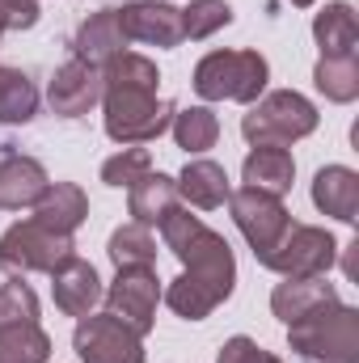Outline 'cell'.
Returning <instances> with one entry per match:
<instances>
[{"label":"cell","mask_w":359,"mask_h":363,"mask_svg":"<svg viewBox=\"0 0 359 363\" xmlns=\"http://www.w3.org/2000/svg\"><path fill=\"white\" fill-rule=\"evenodd\" d=\"M241 178H245L250 190H263V194L283 199V194L292 190V182H296V161H292L287 148L258 144V148H250V157H245V165H241Z\"/></svg>","instance_id":"cell-19"},{"label":"cell","mask_w":359,"mask_h":363,"mask_svg":"<svg viewBox=\"0 0 359 363\" xmlns=\"http://www.w3.org/2000/svg\"><path fill=\"white\" fill-rule=\"evenodd\" d=\"M72 351L81 363H144V338L114 313H89L77 321Z\"/></svg>","instance_id":"cell-9"},{"label":"cell","mask_w":359,"mask_h":363,"mask_svg":"<svg viewBox=\"0 0 359 363\" xmlns=\"http://www.w3.org/2000/svg\"><path fill=\"white\" fill-rule=\"evenodd\" d=\"M47 186H51V178H47V169H43L34 157L9 152V157L0 161V207H4V211L34 207Z\"/></svg>","instance_id":"cell-17"},{"label":"cell","mask_w":359,"mask_h":363,"mask_svg":"<svg viewBox=\"0 0 359 363\" xmlns=\"http://www.w3.org/2000/svg\"><path fill=\"white\" fill-rule=\"evenodd\" d=\"M338 262V241L326 233V228H313V224H296L283 233V241L267 254V271H279L283 279H313V274H326Z\"/></svg>","instance_id":"cell-7"},{"label":"cell","mask_w":359,"mask_h":363,"mask_svg":"<svg viewBox=\"0 0 359 363\" xmlns=\"http://www.w3.org/2000/svg\"><path fill=\"white\" fill-rule=\"evenodd\" d=\"M326 304H338V291H334V283H330L326 274H313V279H283V283H275V291H270V313H275L283 325L304 321L309 313H317V308H326Z\"/></svg>","instance_id":"cell-14"},{"label":"cell","mask_w":359,"mask_h":363,"mask_svg":"<svg viewBox=\"0 0 359 363\" xmlns=\"http://www.w3.org/2000/svg\"><path fill=\"white\" fill-rule=\"evenodd\" d=\"M170 131H174V144H178V148H186L190 157H199V152L216 148V140H220V118H216L207 106H190V110H174Z\"/></svg>","instance_id":"cell-25"},{"label":"cell","mask_w":359,"mask_h":363,"mask_svg":"<svg viewBox=\"0 0 359 363\" xmlns=\"http://www.w3.org/2000/svg\"><path fill=\"white\" fill-rule=\"evenodd\" d=\"M106 254H110V262L118 271H127V267H153L157 262V237H153V228H144V224L131 220V224H123V228L110 233Z\"/></svg>","instance_id":"cell-26"},{"label":"cell","mask_w":359,"mask_h":363,"mask_svg":"<svg viewBox=\"0 0 359 363\" xmlns=\"http://www.w3.org/2000/svg\"><path fill=\"white\" fill-rule=\"evenodd\" d=\"M47 359H51V338L38 321L0 330V363H47Z\"/></svg>","instance_id":"cell-28"},{"label":"cell","mask_w":359,"mask_h":363,"mask_svg":"<svg viewBox=\"0 0 359 363\" xmlns=\"http://www.w3.org/2000/svg\"><path fill=\"white\" fill-rule=\"evenodd\" d=\"M174 182H178V194L190 207H199V211H216V207H224L228 194H233L224 165H216V161H207V157L186 161L182 178H174Z\"/></svg>","instance_id":"cell-20"},{"label":"cell","mask_w":359,"mask_h":363,"mask_svg":"<svg viewBox=\"0 0 359 363\" xmlns=\"http://www.w3.org/2000/svg\"><path fill=\"white\" fill-rule=\"evenodd\" d=\"M118 13V26L127 34V43H148V47H178L182 38V9L165 0H131Z\"/></svg>","instance_id":"cell-12"},{"label":"cell","mask_w":359,"mask_h":363,"mask_svg":"<svg viewBox=\"0 0 359 363\" xmlns=\"http://www.w3.org/2000/svg\"><path fill=\"white\" fill-rule=\"evenodd\" d=\"M313 38H317V47H321V55H355V47H359L355 9H351L347 0L326 4V9L313 17Z\"/></svg>","instance_id":"cell-22"},{"label":"cell","mask_w":359,"mask_h":363,"mask_svg":"<svg viewBox=\"0 0 359 363\" xmlns=\"http://www.w3.org/2000/svg\"><path fill=\"white\" fill-rule=\"evenodd\" d=\"M85 216H89V199L77 182H51L43 190V199L34 203V220L51 233H64V237H72L85 224Z\"/></svg>","instance_id":"cell-16"},{"label":"cell","mask_w":359,"mask_h":363,"mask_svg":"<svg viewBox=\"0 0 359 363\" xmlns=\"http://www.w3.org/2000/svg\"><path fill=\"white\" fill-rule=\"evenodd\" d=\"M34 321H38V296L30 291V283H21V279L0 283V330L34 325Z\"/></svg>","instance_id":"cell-30"},{"label":"cell","mask_w":359,"mask_h":363,"mask_svg":"<svg viewBox=\"0 0 359 363\" xmlns=\"http://www.w3.org/2000/svg\"><path fill=\"white\" fill-rule=\"evenodd\" d=\"M182 203L178 194V182L165 178V174H144V178L131 186V199H127V211H131V220L136 224H144V228H161V220L174 211Z\"/></svg>","instance_id":"cell-21"},{"label":"cell","mask_w":359,"mask_h":363,"mask_svg":"<svg viewBox=\"0 0 359 363\" xmlns=\"http://www.w3.org/2000/svg\"><path fill=\"white\" fill-rule=\"evenodd\" d=\"M317 106L296 89H275L263 93L245 114H241V135L250 140V148L275 144V148H292L296 140L317 131Z\"/></svg>","instance_id":"cell-3"},{"label":"cell","mask_w":359,"mask_h":363,"mask_svg":"<svg viewBox=\"0 0 359 363\" xmlns=\"http://www.w3.org/2000/svg\"><path fill=\"white\" fill-rule=\"evenodd\" d=\"M224 26H233V4L228 0H190L182 9V38H190V43H203Z\"/></svg>","instance_id":"cell-29"},{"label":"cell","mask_w":359,"mask_h":363,"mask_svg":"<svg viewBox=\"0 0 359 363\" xmlns=\"http://www.w3.org/2000/svg\"><path fill=\"white\" fill-rule=\"evenodd\" d=\"M51 296H55V308L64 313V317H89L93 308L101 304V296H106V287H101V279L93 271V262L85 258H68L60 271L51 274Z\"/></svg>","instance_id":"cell-13"},{"label":"cell","mask_w":359,"mask_h":363,"mask_svg":"<svg viewBox=\"0 0 359 363\" xmlns=\"http://www.w3.org/2000/svg\"><path fill=\"white\" fill-rule=\"evenodd\" d=\"M34 114H38V89H34V81L21 68H4L0 64V123L17 127V123H30Z\"/></svg>","instance_id":"cell-24"},{"label":"cell","mask_w":359,"mask_h":363,"mask_svg":"<svg viewBox=\"0 0 359 363\" xmlns=\"http://www.w3.org/2000/svg\"><path fill=\"white\" fill-rule=\"evenodd\" d=\"M72 51H77V60H85L93 68H106L114 55H123L127 51V34L118 26V13L101 9V13L85 17L81 30H77V38H72Z\"/></svg>","instance_id":"cell-15"},{"label":"cell","mask_w":359,"mask_h":363,"mask_svg":"<svg viewBox=\"0 0 359 363\" xmlns=\"http://www.w3.org/2000/svg\"><path fill=\"white\" fill-rule=\"evenodd\" d=\"M144 174H153V157H148V148H140V144L123 148L118 157H110V161L101 165V182L114 186V190H123V186L131 190Z\"/></svg>","instance_id":"cell-31"},{"label":"cell","mask_w":359,"mask_h":363,"mask_svg":"<svg viewBox=\"0 0 359 363\" xmlns=\"http://www.w3.org/2000/svg\"><path fill=\"white\" fill-rule=\"evenodd\" d=\"M101 114H106V135L114 144H153L170 131L174 123V101L157 97L148 89H106L101 93Z\"/></svg>","instance_id":"cell-5"},{"label":"cell","mask_w":359,"mask_h":363,"mask_svg":"<svg viewBox=\"0 0 359 363\" xmlns=\"http://www.w3.org/2000/svg\"><path fill=\"white\" fill-rule=\"evenodd\" d=\"M216 363H283V359H279V355H270V351H263L254 338L237 334V338H228V342L220 347Z\"/></svg>","instance_id":"cell-32"},{"label":"cell","mask_w":359,"mask_h":363,"mask_svg":"<svg viewBox=\"0 0 359 363\" xmlns=\"http://www.w3.org/2000/svg\"><path fill=\"white\" fill-rule=\"evenodd\" d=\"M161 237H165V250L182 262V274L161 291L165 304L186 321L211 317L237 287V258L228 241L182 207H174L161 220Z\"/></svg>","instance_id":"cell-1"},{"label":"cell","mask_w":359,"mask_h":363,"mask_svg":"<svg viewBox=\"0 0 359 363\" xmlns=\"http://www.w3.org/2000/svg\"><path fill=\"white\" fill-rule=\"evenodd\" d=\"M38 0H0V38L9 30H30L38 26Z\"/></svg>","instance_id":"cell-33"},{"label":"cell","mask_w":359,"mask_h":363,"mask_svg":"<svg viewBox=\"0 0 359 363\" xmlns=\"http://www.w3.org/2000/svg\"><path fill=\"white\" fill-rule=\"evenodd\" d=\"M313 85L317 93H326V101H355L359 97V60L355 55H321L313 68Z\"/></svg>","instance_id":"cell-23"},{"label":"cell","mask_w":359,"mask_h":363,"mask_svg":"<svg viewBox=\"0 0 359 363\" xmlns=\"http://www.w3.org/2000/svg\"><path fill=\"white\" fill-rule=\"evenodd\" d=\"M287 347L300 363H359V308L326 304L287 325Z\"/></svg>","instance_id":"cell-2"},{"label":"cell","mask_w":359,"mask_h":363,"mask_svg":"<svg viewBox=\"0 0 359 363\" xmlns=\"http://www.w3.org/2000/svg\"><path fill=\"white\" fill-rule=\"evenodd\" d=\"M106 313H114L123 325H131L140 338L153 334L157 321V304H161V279L153 267H127L114 274V283L106 287Z\"/></svg>","instance_id":"cell-10"},{"label":"cell","mask_w":359,"mask_h":363,"mask_svg":"<svg viewBox=\"0 0 359 363\" xmlns=\"http://www.w3.org/2000/svg\"><path fill=\"white\" fill-rule=\"evenodd\" d=\"M157 85H161L157 64H153L148 55H136V51H123V55H114V60L101 68V93L106 89H148V93H157Z\"/></svg>","instance_id":"cell-27"},{"label":"cell","mask_w":359,"mask_h":363,"mask_svg":"<svg viewBox=\"0 0 359 363\" xmlns=\"http://www.w3.org/2000/svg\"><path fill=\"white\" fill-rule=\"evenodd\" d=\"M47 101H51V114L60 118H81L89 114L93 106L101 101V68H93L85 60H68L55 68L51 85H47Z\"/></svg>","instance_id":"cell-11"},{"label":"cell","mask_w":359,"mask_h":363,"mask_svg":"<svg viewBox=\"0 0 359 363\" xmlns=\"http://www.w3.org/2000/svg\"><path fill=\"white\" fill-rule=\"evenodd\" d=\"M270 68L258 51H211L194 68V93L203 101H245L254 106L267 93Z\"/></svg>","instance_id":"cell-4"},{"label":"cell","mask_w":359,"mask_h":363,"mask_svg":"<svg viewBox=\"0 0 359 363\" xmlns=\"http://www.w3.org/2000/svg\"><path fill=\"white\" fill-rule=\"evenodd\" d=\"M228 211H233V224L241 228V237L250 241V250H254L258 262H267V254L283 241V233L292 228V216H287L283 199L263 194V190H250V186H241V190L228 194Z\"/></svg>","instance_id":"cell-8"},{"label":"cell","mask_w":359,"mask_h":363,"mask_svg":"<svg viewBox=\"0 0 359 363\" xmlns=\"http://www.w3.org/2000/svg\"><path fill=\"white\" fill-rule=\"evenodd\" d=\"M313 203L321 216H334L343 224L359 220V174L347 165H326L313 178Z\"/></svg>","instance_id":"cell-18"},{"label":"cell","mask_w":359,"mask_h":363,"mask_svg":"<svg viewBox=\"0 0 359 363\" xmlns=\"http://www.w3.org/2000/svg\"><path fill=\"white\" fill-rule=\"evenodd\" d=\"M68 258H77L72 237L43 228L34 216L21 220V224H13L0 237V271L9 274V279H26V274H34V271L55 274Z\"/></svg>","instance_id":"cell-6"},{"label":"cell","mask_w":359,"mask_h":363,"mask_svg":"<svg viewBox=\"0 0 359 363\" xmlns=\"http://www.w3.org/2000/svg\"><path fill=\"white\" fill-rule=\"evenodd\" d=\"M292 4H296V9H309V4H313V0H292Z\"/></svg>","instance_id":"cell-34"}]
</instances>
